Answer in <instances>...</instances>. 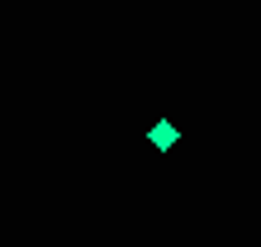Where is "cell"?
Instances as JSON below:
<instances>
[{
    "mask_svg": "<svg viewBox=\"0 0 261 247\" xmlns=\"http://www.w3.org/2000/svg\"><path fill=\"white\" fill-rule=\"evenodd\" d=\"M147 138H152V147H157V152H171V147L180 143V129H176L171 119H162V124H152V133H147Z\"/></svg>",
    "mask_w": 261,
    "mask_h": 247,
    "instance_id": "cell-1",
    "label": "cell"
}]
</instances>
